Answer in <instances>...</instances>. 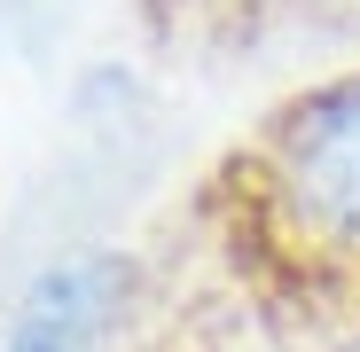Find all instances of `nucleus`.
<instances>
[{"instance_id":"nucleus-1","label":"nucleus","mask_w":360,"mask_h":352,"mask_svg":"<svg viewBox=\"0 0 360 352\" xmlns=\"http://www.w3.org/2000/svg\"><path fill=\"white\" fill-rule=\"evenodd\" d=\"M251 251L297 289L360 298V71L290 94L235 164Z\"/></svg>"},{"instance_id":"nucleus-2","label":"nucleus","mask_w":360,"mask_h":352,"mask_svg":"<svg viewBox=\"0 0 360 352\" xmlns=\"http://www.w3.org/2000/svg\"><path fill=\"white\" fill-rule=\"evenodd\" d=\"M134 313H141L134 251L79 243L24 274V289L0 313V352H117Z\"/></svg>"}]
</instances>
